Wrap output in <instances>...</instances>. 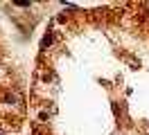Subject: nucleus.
Wrapping results in <instances>:
<instances>
[{
	"instance_id": "2",
	"label": "nucleus",
	"mask_w": 149,
	"mask_h": 135,
	"mask_svg": "<svg viewBox=\"0 0 149 135\" xmlns=\"http://www.w3.org/2000/svg\"><path fill=\"white\" fill-rule=\"evenodd\" d=\"M0 135H9V133H7V131H5V128H0Z\"/></svg>"
},
{
	"instance_id": "1",
	"label": "nucleus",
	"mask_w": 149,
	"mask_h": 135,
	"mask_svg": "<svg viewBox=\"0 0 149 135\" xmlns=\"http://www.w3.org/2000/svg\"><path fill=\"white\" fill-rule=\"evenodd\" d=\"M52 38H54V36H52V34H45V36H43V41H41V50H45L47 45L52 43Z\"/></svg>"
}]
</instances>
